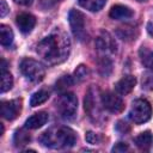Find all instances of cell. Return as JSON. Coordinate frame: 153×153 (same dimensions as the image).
Instances as JSON below:
<instances>
[{
    "mask_svg": "<svg viewBox=\"0 0 153 153\" xmlns=\"http://www.w3.org/2000/svg\"><path fill=\"white\" fill-rule=\"evenodd\" d=\"M13 141L16 143V146H24L26 143H29L30 141V135L24 131V130H17L16 134H14V137H13Z\"/></svg>",
    "mask_w": 153,
    "mask_h": 153,
    "instance_id": "obj_22",
    "label": "cell"
},
{
    "mask_svg": "<svg viewBox=\"0 0 153 153\" xmlns=\"http://www.w3.org/2000/svg\"><path fill=\"white\" fill-rule=\"evenodd\" d=\"M140 55H141L142 63L148 68H153V54L142 47V49L140 50Z\"/></svg>",
    "mask_w": 153,
    "mask_h": 153,
    "instance_id": "obj_24",
    "label": "cell"
},
{
    "mask_svg": "<svg viewBox=\"0 0 153 153\" xmlns=\"http://www.w3.org/2000/svg\"><path fill=\"white\" fill-rule=\"evenodd\" d=\"M39 141L43 146L49 148H68L76 142V134L68 127H60L44 131Z\"/></svg>",
    "mask_w": 153,
    "mask_h": 153,
    "instance_id": "obj_2",
    "label": "cell"
},
{
    "mask_svg": "<svg viewBox=\"0 0 153 153\" xmlns=\"http://www.w3.org/2000/svg\"><path fill=\"white\" fill-rule=\"evenodd\" d=\"M16 23L23 33H29L36 25V18L30 13H20L17 16Z\"/></svg>",
    "mask_w": 153,
    "mask_h": 153,
    "instance_id": "obj_11",
    "label": "cell"
},
{
    "mask_svg": "<svg viewBox=\"0 0 153 153\" xmlns=\"http://www.w3.org/2000/svg\"><path fill=\"white\" fill-rule=\"evenodd\" d=\"M0 91L1 93H5L7 91H10L12 88V85H13V78H12V74L10 72H7L6 69L1 71V84H0Z\"/></svg>",
    "mask_w": 153,
    "mask_h": 153,
    "instance_id": "obj_18",
    "label": "cell"
},
{
    "mask_svg": "<svg viewBox=\"0 0 153 153\" xmlns=\"http://www.w3.org/2000/svg\"><path fill=\"white\" fill-rule=\"evenodd\" d=\"M20 72L24 74L26 79H29L32 82H39L43 80L45 75V69L44 67L36 60L33 59H24L20 62Z\"/></svg>",
    "mask_w": 153,
    "mask_h": 153,
    "instance_id": "obj_5",
    "label": "cell"
},
{
    "mask_svg": "<svg viewBox=\"0 0 153 153\" xmlns=\"http://www.w3.org/2000/svg\"><path fill=\"white\" fill-rule=\"evenodd\" d=\"M16 4H18V5H23V6H29V5H31V2H32V0H13Z\"/></svg>",
    "mask_w": 153,
    "mask_h": 153,
    "instance_id": "obj_30",
    "label": "cell"
},
{
    "mask_svg": "<svg viewBox=\"0 0 153 153\" xmlns=\"http://www.w3.org/2000/svg\"><path fill=\"white\" fill-rule=\"evenodd\" d=\"M87 75H88V69H87V67L84 66V65H80V66H78L76 69L74 71V76H73V79H74L75 82H81V81H84V80L87 78Z\"/></svg>",
    "mask_w": 153,
    "mask_h": 153,
    "instance_id": "obj_23",
    "label": "cell"
},
{
    "mask_svg": "<svg viewBox=\"0 0 153 153\" xmlns=\"http://www.w3.org/2000/svg\"><path fill=\"white\" fill-rule=\"evenodd\" d=\"M128 145L126 142H117L114 147H112V152H117V153H122V152H126L128 151Z\"/></svg>",
    "mask_w": 153,
    "mask_h": 153,
    "instance_id": "obj_28",
    "label": "cell"
},
{
    "mask_svg": "<svg viewBox=\"0 0 153 153\" xmlns=\"http://www.w3.org/2000/svg\"><path fill=\"white\" fill-rule=\"evenodd\" d=\"M13 42V31L10 26L1 24L0 25V43L4 47H10Z\"/></svg>",
    "mask_w": 153,
    "mask_h": 153,
    "instance_id": "obj_16",
    "label": "cell"
},
{
    "mask_svg": "<svg viewBox=\"0 0 153 153\" xmlns=\"http://www.w3.org/2000/svg\"><path fill=\"white\" fill-rule=\"evenodd\" d=\"M100 103L103 105L104 109H106L110 112L117 114L121 112L124 108V103L123 100L115 93L112 92H104L100 96Z\"/></svg>",
    "mask_w": 153,
    "mask_h": 153,
    "instance_id": "obj_7",
    "label": "cell"
},
{
    "mask_svg": "<svg viewBox=\"0 0 153 153\" xmlns=\"http://www.w3.org/2000/svg\"><path fill=\"white\" fill-rule=\"evenodd\" d=\"M134 142L135 145L142 149V151H147L151 148L152 143H153V135L151 134V131L146 130L143 133H141L140 135H137L135 139H134Z\"/></svg>",
    "mask_w": 153,
    "mask_h": 153,
    "instance_id": "obj_15",
    "label": "cell"
},
{
    "mask_svg": "<svg viewBox=\"0 0 153 153\" xmlns=\"http://www.w3.org/2000/svg\"><path fill=\"white\" fill-rule=\"evenodd\" d=\"M151 116H152V106L146 99L139 98L131 103L129 117L134 123L136 124L145 123L151 118Z\"/></svg>",
    "mask_w": 153,
    "mask_h": 153,
    "instance_id": "obj_4",
    "label": "cell"
},
{
    "mask_svg": "<svg viewBox=\"0 0 153 153\" xmlns=\"http://www.w3.org/2000/svg\"><path fill=\"white\" fill-rule=\"evenodd\" d=\"M135 84L136 79L134 75H124L115 84V91L120 96H126L131 92V90L135 87Z\"/></svg>",
    "mask_w": 153,
    "mask_h": 153,
    "instance_id": "obj_10",
    "label": "cell"
},
{
    "mask_svg": "<svg viewBox=\"0 0 153 153\" xmlns=\"http://www.w3.org/2000/svg\"><path fill=\"white\" fill-rule=\"evenodd\" d=\"M142 88L147 90V91H151L153 90V68L146 71L143 74H142Z\"/></svg>",
    "mask_w": 153,
    "mask_h": 153,
    "instance_id": "obj_21",
    "label": "cell"
},
{
    "mask_svg": "<svg viewBox=\"0 0 153 153\" xmlns=\"http://www.w3.org/2000/svg\"><path fill=\"white\" fill-rule=\"evenodd\" d=\"M84 104H85V110L87 111L90 117L100 115V112L97 109V100H96V97H94V93H93V87L88 88V91H87V93L85 96Z\"/></svg>",
    "mask_w": 153,
    "mask_h": 153,
    "instance_id": "obj_14",
    "label": "cell"
},
{
    "mask_svg": "<svg viewBox=\"0 0 153 153\" xmlns=\"http://www.w3.org/2000/svg\"><path fill=\"white\" fill-rule=\"evenodd\" d=\"M111 67H112V63L108 57H103V60L99 62V71H100L102 75H104V76L109 75V73L106 72V68L111 71Z\"/></svg>",
    "mask_w": 153,
    "mask_h": 153,
    "instance_id": "obj_25",
    "label": "cell"
},
{
    "mask_svg": "<svg viewBox=\"0 0 153 153\" xmlns=\"http://www.w3.org/2000/svg\"><path fill=\"white\" fill-rule=\"evenodd\" d=\"M68 22L73 35L79 41H85L87 37L85 29V16L78 10H72L68 14Z\"/></svg>",
    "mask_w": 153,
    "mask_h": 153,
    "instance_id": "obj_6",
    "label": "cell"
},
{
    "mask_svg": "<svg viewBox=\"0 0 153 153\" xmlns=\"http://www.w3.org/2000/svg\"><path fill=\"white\" fill-rule=\"evenodd\" d=\"M49 98V92H47L45 90H39L37 92H35L31 98H30V105L31 106H37L43 104L47 99Z\"/></svg>",
    "mask_w": 153,
    "mask_h": 153,
    "instance_id": "obj_19",
    "label": "cell"
},
{
    "mask_svg": "<svg viewBox=\"0 0 153 153\" xmlns=\"http://www.w3.org/2000/svg\"><path fill=\"white\" fill-rule=\"evenodd\" d=\"M85 139L88 143H92V145H96V143H99L100 142V136L93 131H87L86 135H85Z\"/></svg>",
    "mask_w": 153,
    "mask_h": 153,
    "instance_id": "obj_26",
    "label": "cell"
},
{
    "mask_svg": "<svg viewBox=\"0 0 153 153\" xmlns=\"http://www.w3.org/2000/svg\"><path fill=\"white\" fill-rule=\"evenodd\" d=\"M22 110V100L20 99H12L5 100L1 103V115L5 120L12 121L14 120Z\"/></svg>",
    "mask_w": 153,
    "mask_h": 153,
    "instance_id": "obj_8",
    "label": "cell"
},
{
    "mask_svg": "<svg viewBox=\"0 0 153 153\" xmlns=\"http://www.w3.org/2000/svg\"><path fill=\"white\" fill-rule=\"evenodd\" d=\"M116 130L120 131L121 134H126V133H128V131L130 130V128H129V126H128L127 122H124V121H118L117 124H116Z\"/></svg>",
    "mask_w": 153,
    "mask_h": 153,
    "instance_id": "obj_27",
    "label": "cell"
},
{
    "mask_svg": "<svg viewBox=\"0 0 153 153\" xmlns=\"http://www.w3.org/2000/svg\"><path fill=\"white\" fill-rule=\"evenodd\" d=\"M79 5L91 12H98L102 10L106 2V0H78Z\"/></svg>",
    "mask_w": 153,
    "mask_h": 153,
    "instance_id": "obj_17",
    "label": "cell"
},
{
    "mask_svg": "<svg viewBox=\"0 0 153 153\" xmlns=\"http://www.w3.org/2000/svg\"><path fill=\"white\" fill-rule=\"evenodd\" d=\"M56 109L62 118L72 120L78 110V98L72 92H62L56 100Z\"/></svg>",
    "mask_w": 153,
    "mask_h": 153,
    "instance_id": "obj_3",
    "label": "cell"
},
{
    "mask_svg": "<svg viewBox=\"0 0 153 153\" xmlns=\"http://www.w3.org/2000/svg\"><path fill=\"white\" fill-rule=\"evenodd\" d=\"M8 12V6L5 0H0V17H5Z\"/></svg>",
    "mask_w": 153,
    "mask_h": 153,
    "instance_id": "obj_29",
    "label": "cell"
},
{
    "mask_svg": "<svg viewBox=\"0 0 153 153\" xmlns=\"http://www.w3.org/2000/svg\"><path fill=\"white\" fill-rule=\"evenodd\" d=\"M74 79L73 76L71 75H63L61 76L57 81H56V85H55V88L59 91V92H65L68 87H71L73 84H74Z\"/></svg>",
    "mask_w": 153,
    "mask_h": 153,
    "instance_id": "obj_20",
    "label": "cell"
},
{
    "mask_svg": "<svg viewBox=\"0 0 153 153\" xmlns=\"http://www.w3.org/2000/svg\"><path fill=\"white\" fill-rule=\"evenodd\" d=\"M147 31H148V33L153 37V20L148 22V24H147Z\"/></svg>",
    "mask_w": 153,
    "mask_h": 153,
    "instance_id": "obj_31",
    "label": "cell"
},
{
    "mask_svg": "<svg viewBox=\"0 0 153 153\" xmlns=\"http://www.w3.org/2000/svg\"><path fill=\"white\" fill-rule=\"evenodd\" d=\"M49 120V115L45 111H39L30 116L25 121V128L26 129H37L44 126Z\"/></svg>",
    "mask_w": 153,
    "mask_h": 153,
    "instance_id": "obj_12",
    "label": "cell"
},
{
    "mask_svg": "<svg viewBox=\"0 0 153 153\" xmlns=\"http://www.w3.org/2000/svg\"><path fill=\"white\" fill-rule=\"evenodd\" d=\"M137 1H140V2H142V1H146V0H137Z\"/></svg>",
    "mask_w": 153,
    "mask_h": 153,
    "instance_id": "obj_33",
    "label": "cell"
},
{
    "mask_svg": "<svg viewBox=\"0 0 153 153\" xmlns=\"http://www.w3.org/2000/svg\"><path fill=\"white\" fill-rule=\"evenodd\" d=\"M96 48L105 54L115 53L116 51V42L114 41L112 36L109 32L103 31L97 38H96Z\"/></svg>",
    "mask_w": 153,
    "mask_h": 153,
    "instance_id": "obj_9",
    "label": "cell"
},
{
    "mask_svg": "<svg viewBox=\"0 0 153 153\" xmlns=\"http://www.w3.org/2000/svg\"><path fill=\"white\" fill-rule=\"evenodd\" d=\"M51 4H56V2H59V1H62V0H49Z\"/></svg>",
    "mask_w": 153,
    "mask_h": 153,
    "instance_id": "obj_32",
    "label": "cell"
},
{
    "mask_svg": "<svg viewBox=\"0 0 153 153\" xmlns=\"http://www.w3.org/2000/svg\"><path fill=\"white\" fill-rule=\"evenodd\" d=\"M36 50L47 65H59L68 57L71 51V41L65 31L56 27L37 44Z\"/></svg>",
    "mask_w": 153,
    "mask_h": 153,
    "instance_id": "obj_1",
    "label": "cell"
},
{
    "mask_svg": "<svg viewBox=\"0 0 153 153\" xmlns=\"http://www.w3.org/2000/svg\"><path fill=\"white\" fill-rule=\"evenodd\" d=\"M133 14H134L133 10H130L128 6H124V5H115L111 7V10L109 12L110 18L116 19V20L129 19L133 17Z\"/></svg>",
    "mask_w": 153,
    "mask_h": 153,
    "instance_id": "obj_13",
    "label": "cell"
}]
</instances>
